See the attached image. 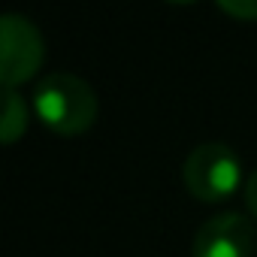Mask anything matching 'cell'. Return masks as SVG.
<instances>
[{
	"instance_id": "6da1fadb",
	"label": "cell",
	"mask_w": 257,
	"mask_h": 257,
	"mask_svg": "<svg viewBox=\"0 0 257 257\" xmlns=\"http://www.w3.org/2000/svg\"><path fill=\"white\" fill-rule=\"evenodd\" d=\"M34 109L49 131H55L61 137H73V134L88 131L97 121L100 103H97L94 88L82 76L67 73V70H55L37 82Z\"/></svg>"
},
{
	"instance_id": "7a4b0ae2",
	"label": "cell",
	"mask_w": 257,
	"mask_h": 257,
	"mask_svg": "<svg viewBox=\"0 0 257 257\" xmlns=\"http://www.w3.org/2000/svg\"><path fill=\"white\" fill-rule=\"evenodd\" d=\"M182 179H185L188 194L203 203L227 200L242 185V158L236 155L233 146H227L221 140L200 143L188 152Z\"/></svg>"
},
{
	"instance_id": "3957f363",
	"label": "cell",
	"mask_w": 257,
	"mask_h": 257,
	"mask_svg": "<svg viewBox=\"0 0 257 257\" xmlns=\"http://www.w3.org/2000/svg\"><path fill=\"white\" fill-rule=\"evenodd\" d=\"M46 58L43 31L22 13L0 16V82L4 91H16L28 82Z\"/></svg>"
},
{
	"instance_id": "277c9868",
	"label": "cell",
	"mask_w": 257,
	"mask_h": 257,
	"mask_svg": "<svg viewBox=\"0 0 257 257\" xmlns=\"http://www.w3.org/2000/svg\"><path fill=\"white\" fill-rule=\"evenodd\" d=\"M254 227L242 212H218L206 218L191 242V257H251Z\"/></svg>"
},
{
	"instance_id": "5b68a950",
	"label": "cell",
	"mask_w": 257,
	"mask_h": 257,
	"mask_svg": "<svg viewBox=\"0 0 257 257\" xmlns=\"http://www.w3.org/2000/svg\"><path fill=\"white\" fill-rule=\"evenodd\" d=\"M28 131V106L19 91H4V118H0V140L13 146Z\"/></svg>"
},
{
	"instance_id": "8992f818",
	"label": "cell",
	"mask_w": 257,
	"mask_h": 257,
	"mask_svg": "<svg viewBox=\"0 0 257 257\" xmlns=\"http://www.w3.org/2000/svg\"><path fill=\"white\" fill-rule=\"evenodd\" d=\"M218 7L242 22H257V0H218Z\"/></svg>"
},
{
	"instance_id": "52a82bcc",
	"label": "cell",
	"mask_w": 257,
	"mask_h": 257,
	"mask_svg": "<svg viewBox=\"0 0 257 257\" xmlns=\"http://www.w3.org/2000/svg\"><path fill=\"white\" fill-rule=\"evenodd\" d=\"M245 206H248V212L257 218V170H251L248 173V179H245Z\"/></svg>"
}]
</instances>
